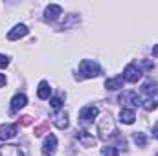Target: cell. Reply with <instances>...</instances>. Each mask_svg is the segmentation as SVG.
I'll return each mask as SVG.
<instances>
[{"mask_svg": "<svg viewBox=\"0 0 158 156\" xmlns=\"http://www.w3.org/2000/svg\"><path fill=\"white\" fill-rule=\"evenodd\" d=\"M142 92L149 97V96H153V94H156L158 92V83L156 81H153V79H149V81H145L143 83V86H142Z\"/></svg>", "mask_w": 158, "mask_h": 156, "instance_id": "obj_16", "label": "cell"}, {"mask_svg": "<svg viewBox=\"0 0 158 156\" xmlns=\"http://www.w3.org/2000/svg\"><path fill=\"white\" fill-rule=\"evenodd\" d=\"M76 138H77L85 147H94V145H96V138H94V134H90V132L85 130V129H79L77 134H76Z\"/></svg>", "mask_w": 158, "mask_h": 156, "instance_id": "obj_8", "label": "cell"}, {"mask_svg": "<svg viewBox=\"0 0 158 156\" xmlns=\"http://www.w3.org/2000/svg\"><path fill=\"white\" fill-rule=\"evenodd\" d=\"M132 140H134V143H136L138 147H145V145H147V138H145L143 132H134Z\"/></svg>", "mask_w": 158, "mask_h": 156, "instance_id": "obj_19", "label": "cell"}, {"mask_svg": "<svg viewBox=\"0 0 158 156\" xmlns=\"http://www.w3.org/2000/svg\"><path fill=\"white\" fill-rule=\"evenodd\" d=\"M156 156H158V154H156Z\"/></svg>", "mask_w": 158, "mask_h": 156, "instance_id": "obj_28", "label": "cell"}, {"mask_svg": "<svg viewBox=\"0 0 158 156\" xmlns=\"http://www.w3.org/2000/svg\"><path fill=\"white\" fill-rule=\"evenodd\" d=\"M134 119H136V114H134L132 109H123V110L119 112V121L125 123V125H132Z\"/></svg>", "mask_w": 158, "mask_h": 156, "instance_id": "obj_13", "label": "cell"}, {"mask_svg": "<svg viewBox=\"0 0 158 156\" xmlns=\"http://www.w3.org/2000/svg\"><path fill=\"white\" fill-rule=\"evenodd\" d=\"M121 77H123V81H127V83H138V81L142 79V70H140L134 63H131V64L125 66Z\"/></svg>", "mask_w": 158, "mask_h": 156, "instance_id": "obj_3", "label": "cell"}, {"mask_svg": "<svg viewBox=\"0 0 158 156\" xmlns=\"http://www.w3.org/2000/svg\"><path fill=\"white\" fill-rule=\"evenodd\" d=\"M26 105H28V97H26L24 94H17V96H13V99H11V110H13V112L24 109Z\"/></svg>", "mask_w": 158, "mask_h": 156, "instance_id": "obj_12", "label": "cell"}, {"mask_svg": "<svg viewBox=\"0 0 158 156\" xmlns=\"http://www.w3.org/2000/svg\"><path fill=\"white\" fill-rule=\"evenodd\" d=\"M123 77L118 76V77H109L105 81V86H107V90H119V88H123Z\"/></svg>", "mask_w": 158, "mask_h": 156, "instance_id": "obj_15", "label": "cell"}, {"mask_svg": "<svg viewBox=\"0 0 158 156\" xmlns=\"http://www.w3.org/2000/svg\"><path fill=\"white\" fill-rule=\"evenodd\" d=\"M2 86H6V76L4 74H0V88Z\"/></svg>", "mask_w": 158, "mask_h": 156, "instance_id": "obj_25", "label": "cell"}, {"mask_svg": "<svg viewBox=\"0 0 158 156\" xmlns=\"http://www.w3.org/2000/svg\"><path fill=\"white\" fill-rule=\"evenodd\" d=\"M7 64H9V57H6V55L0 53V68H6Z\"/></svg>", "mask_w": 158, "mask_h": 156, "instance_id": "obj_23", "label": "cell"}, {"mask_svg": "<svg viewBox=\"0 0 158 156\" xmlns=\"http://www.w3.org/2000/svg\"><path fill=\"white\" fill-rule=\"evenodd\" d=\"M31 123V116H22V125H30Z\"/></svg>", "mask_w": 158, "mask_h": 156, "instance_id": "obj_24", "label": "cell"}, {"mask_svg": "<svg viewBox=\"0 0 158 156\" xmlns=\"http://www.w3.org/2000/svg\"><path fill=\"white\" fill-rule=\"evenodd\" d=\"M0 156H24L19 145H11V143H4L0 147Z\"/></svg>", "mask_w": 158, "mask_h": 156, "instance_id": "obj_11", "label": "cell"}, {"mask_svg": "<svg viewBox=\"0 0 158 156\" xmlns=\"http://www.w3.org/2000/svg\"><path fill=\"white\" fill-rule=\"evenodd\" d=\"M61 13H63V7H61V6H57V4H50V6L44 9V20L53 22V20L59 18Z\"/></svg>", "mask_w": 158, "mask_h": 156, "instance_id": "obj_9", "label": "cell"}, {"mask_svg": "<svg viewBox=\"0 0 158 156\" xmlns=\"http://www.w3.org/2000/svg\"><path fill=\"white\" fill-rule=\"evenodd\" d=\"M98 107H94V105H86V107H83L81 110H79V121H83V123H90V121H94V117L98 116Z\"/></svg>", "mask_w": 158, "mask_h": 156, "instance_id": "obj_5", "label": "cell"}, {"mask_svg": "<svg viewBox=\"0 0 158 156\" xmlns=\"http://www.w3.org/2000/svg\"><path fill=\"white\" fill-rule=\"evenodd\" d=\"M153 55H155V57H158V44L153 48Z\"/></svg>", "mask_w": 158, "mask_h": 156, "instance_id": "obj_27", "label": "cell"}, {"mask_svg": "<svg viewBox=\"0 0 158 156\" xmlns=\"http://www.w3.org/2000/svg\"><path fill=\"white\" fill-rule=\"evenodd\" d=\"M50 92H52L50 84H48L46 81H40L39 88H37V96H39L40 99H48V97H50Z\"/></svg>", "mask_w": 158, "mask_h": 156, "instance_id": "obj_17", "label": "cell"}, {"mask_svg": "<svg viewBox=\"0 0 158 156\" xmlns=\"http://www.w3.org/2000/svg\"><path fill=\"white\" fill-rule=\"evenodd\" d=\"M55 149H57V138H55L53 134L46 136V140H44V143H42V154L52 156L55 153Z\"/></svg>", "mask_w": 158, "mask_h": 156, "instance_id": "obj_7", "label": "cell"}, {"mask_svg": "<svg viewBox=\"0 0 158 156\" xmlns=\"http://www.w3.org/2000/svg\"><path fill=\"white\" fill-rule=\"evenodd\" d=\"M142 105H143L145 110H155L158 107V92L153 94V96H149V97H145V101H143Z\"/></svg>", "mask_w": 158, "mask_h": 156, "instance_id": "obj_18", "label": "cell"}, {"mask_svg": "<svg viewBox=\"0 0 158 156\" xmlns=\"http://www.w3.org/2000/svg\"><path fill=\"white\" fill-rule=\"evenodd\" d=\"M17 132H19V127H17V125H13V123L2 125V127H0V140H2V142H7V140L15 138Z\"/></svg>", "mask_w": 158, "mask_h": 156, "instance_id": "obj_6", "label": "cell"}, {"mask_svg": "<svg viewBox=\"0 0 158 156\" xmlns=\"http://www.w3.org/2000/svg\"><path fill=\"white\" fill-rule=\"evenodd\" d=\"M101 156H119V153H118V149H116V147L107 145V147H103V149H101Z\"/></svg>", "mask_w": 158, "mask_h": 156, "instance_id": "obj_20", "label": "cell"}, {"mask_svg": "<svg viewBox=\"0 0 158 156\" xmlns=\"http://www.w3.org/2000/svg\"><path fill=\"white\" fill-rule=\"evenodd\" d=\"M153 136H155V138L158 140V123L155 125V127H153Z\"/></svg>", "mask_w": 158, "mask_h": 156, "instance_id": "obj_26", "label": "cell"}, {"mask_svg": "<svg viewBox=\"0 0 158 156\" xmlns=\"http://www.w3.org/2000/svg\"><path fill=\"white\" fill-rule=\"evenodd\" d=\"M118 101L123 105V109H125V107H138V105H142V99H140V96H138L136 92H132V90H129V92H123V94L118 97Z\"/></svg>", "mask_w": 158, "mask_h": 156, "instance_id": "obj_4", "label": "cell"}, {"mask_svg": "<svg viewBox=\"0 0 158 156\" xmlns=\"http://www.w3.org/2000/svg\"><path fill=\"white\" fill-rule=\"evenodd\" d=\"M46 129H48V123H42V125H39V127L35 129V136H42Z\"/></svg>", "mask_w": 158, "mask_h": 156, "instance_id": "obj_22", "label": "cell"}, {"mask_svg": "<svg viewBox=\"0 0 158 156\" xmlns=\"http://www.w3.org/2000/svg\"><path fill=\"white\" fill-rule=\"evenodd\" d=\"M28 31H30V30H28V26H26V24H17V26L7 33V39H9V40H19L20 37H26V35H28Z\"/></svg>", "mask_w": 158, "mask_h": 156, "instance_id": "obj_10", "label": "cell"}, {"mask_svg": "<svg viewBox=\"0 0 158 156\" xmlns=\"http://www.w3.org/2000/svg\"><path fill=\"white\" fill-rule=\"evenodd\" d=\"M98 132H99V138L105 140V142L118 140V143L121 145V147L127 145L125 138H121V136L118 134V130H116V127H114V121H112L110 114H107V116L101 117V121H99V125H98Z\"/></svg>", "mask_w": 158, "mask_h": 156, "instance_id": "obj_1", "label": "cell"}, {"mask_svg": "<svg viewBox=\"0 0 158 156\" xmlns=\"http://www.w3.org/2000/svg\"><path fill=\"white\" fill-rule=\"evenodd\" d=\"M53 123H55V127H57V129H61V130H63V129H66V127H68V114L59 110V112L53 116Z\"/></svg>", "mask_w": 158, "mask_h": 156, "instance_id": "obj_14", "label": "cell"}, {"mask_svg": "<svg viewBox=\"0 0 158 156\" xmlns=\"http://www.w3.org/2000/svg\"><path fill=\"white\" fill-rule=\"evenodd\" d=\"M101 74V68L98 63L90 61V59H83L79 63V74H77V79H94Z\"/></svg>", "mask_w": 158, "mask_h": 156, "instance_id": "obj_2", "label": "cell"}, {"mask_svg": "<svg viewBox=\"0 0 158 156\" xmlns=\"http://www.w3.org/2000/svg\"><path fill=\"white\" fill-rule=\"evenodd\" d=\"M50 105H52L53 110H59L61 105H63V99H61V97H52V99H50Z\"/></svg>", "mask_w": 158, "mask_h": 156, "instance_id": "obj_21", "label": "cell"}]
</instances>
